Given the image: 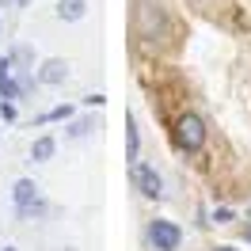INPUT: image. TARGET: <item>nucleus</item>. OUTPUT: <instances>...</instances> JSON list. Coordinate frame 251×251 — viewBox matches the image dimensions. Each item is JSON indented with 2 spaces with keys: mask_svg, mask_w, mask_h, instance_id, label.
Instances as JSON below:
<instances>
[{
  "mask_svg": "<svg viewBox=\"0 0 251 251\" xmlns=\"http://www.w3.org/2000/svg\"><path fill=\"white\" fill-rule=\"evenodd\" d=\"M84 103H88V107H103V103H107V95H99V92H95V95H88Z\"/></svg>",
  "mask_w": 251,
  "mask_h": 251,
  "instance_id": "4468645a",
  "label": "nucleus"
},
{
  "mask_svg": "<svg viewBox=\"0 0 251 251\" xmlns=\"http://www.w3.org/2000/svg\"><path fill=\"white\" fill-rule=\"evenodd\" d=\"M213 221H221V225H225V221H232V209H217V213H213Z\"/></svg>",
  "mask_w": 251,
  "mask_h": 251,
  "instance_id": "2eb2a0df",
  "label": "nucleus"
},
{
  "mask_svg": "<svg viewBox=\"0 0 251 251\" xmlns=\"http://www.w3.org/2000/svg\"><path fill=\"white\" fill-rule=\"evenodd\" d=\"M53 149H57V141H53V137H38V141L31 145V160H34V164H42V160L53 156Z\"/></svg>",
  "mask_w": 251,
  "mask_h": 251,
  "instance_id": "6e6552de",
  "label": "nucleus"
},
{
  "mask_svg": "<svg viewBox=\"0 0 251 251\" xmlns=\"http://www.w3.org/2000/svg\"><path fill=\"white\" fill-rule=\"evenodd\" d=\"M12 198H16V205H27L38 198V187H34V179H16V187H12Z\"/></svg>",
  "mask_w": 251,
  "mask_h": 251,
  "instance_id": "0eeeda50",
  "label": "nucleus"
},
{
  "mask_svg": "<svg viewBox=\"0 0 251 251\" xmlns=\"http://www.w3.org/2000/svg\"><path fill=\"white\" fill-rule=\"evenodd\" d=\"M12 57H16L19 65H31V61H34V53H31L27 46H16V50H12Z\"/></svg>",
  "mask_w": 251,
  "mask_h": 251,
  "instance_id": "f8f14e48",
  "label": "nucleus"
},
{
  "mask_svg": "<svg viewBox=\"0 0 251 251\" xmlns=\"http://www.w3.org/2000/svg\"><path fill=\"white\" fill-rule=\"evenodd\" d=\"M175 145H179L183 152H198L205 145V122L198 114H183V118L175 122Z\"/></svg>",
  "mask_w": 251,
  "mask_h": 251,
  "instance_id": "f257e3e1",
  "label": "nucleus"
},
{
  "mask_svg": "<svg viewBox=\"0 0 251 251\" xmlns=\"http://www.w3.org/2000/svg\"><path fill=\"white\" fill-rule=\"evenodd\" d=\"M0 114H4V122H12V118H16V103L4 99V103H0Z\"/></svg>",
  "mask_w": 251,
  "mask_h": 251,
  "instance_id": "ddd939ff",
  "label": "nucleus"
},
{
  "mask_svg": "<svg viewBox=\"0 0 251 251\" xmlns=\"http://www.w3.org/2000/svg\"><path fill=\"white\" fill-rule=\"evenodd\" d=\"M4 251H19V248H4Z\"/></svg>",
  "mask_w": 251,
  "mask_h": 251,
  "instance_id": "a211bd4d",
  "label": "nucleus"
},
{
  "mask_svg": "<svg viewBox=\"0 0 251 251\" xmlns=\"http://www.w3.org/2000/svg\"><path fill=\"white\" fill-rule=\"evenodd\" d=\"M244 240H248V244H251V221H248V228H244Z\"/></svg>",
  "mask_w": 251,
  "mask_h": 251,
  "instance_id": "dca6fc26",
  "label": "nucleus"
},
{
  "mask_svg": "<svg viewBox=\"0 0 251 251\" xmlns=\"http://www.w3.org/2000/svg\"><path fill=\"white\" fill-rule=\"evenodd\" d=\"M213 251H236V248H228V244H221V248H213Z\"/></svg>",
  "mask_w": 251,
  "mask_h": 251,
  "instance_id": "f3484780",
  "label": "nucleus"
},
{
  "mask_svg": "<svg viewBox=\"0 0 251 251\" xmlns=\"http://www.w3.org/2000/svg\"><path fill=\"white\" fill-rule=\"evenodd\" d=\"M88 16V0H57V19L61 23H80Z\"/></svg>",
  "mask_w": 251,
  "mask_h": 251,
  "instance_id": "39448f33",
  "label": "nucleus"
},
{
  "mask_svg": "<svg viewBox=\"0 0 251 251\" xmlns=\"http://www.w3.org/2000/svg\"><path fill=\"white\" fill-rule=\"evenodd\" d=\"M69 118H73V107H69V103H61V107L46 110V114H42L38 122H69Z\"/></svg>",
  "mask_w": 251,
  "mask_h": 251,
  "instance_id": "9b49d317",
  "label": "nucleus"
},
{
  "mask_svg": "<svg viewBox=\"0 0 251 251\" xmlns=\"http://www.w3.org/2000/svg\"><path fill=\"white\" fill-rule=\"evenodd\" d=\"M149 244H152L156 251H179L183 228H179L175 221H168V217H156L152 225H149Z\"/></svg>",
  "mask_w": 251,
  "mask_h": 251,
  "instance_id": "f03ea898",
  "label": "nucleus"
},
{
  "mask_svg": "<svg viewBox=\"0 0 251 251\" xmlns=\"http://www.w3.org/2000/svg\"><path fill=\"white\" fill-rule=\"evenodd\" d=\"M133 187L141 190L145 198H164V179L156 175V168L152 164H133Z\"/></svg>",
  "mask_w": 251,
  "mask_h": 251,
  "instance_id": "7ed1b4c3",
  "label": "nucleus"
},
{
  "mask_svg": "<svg viewBox=\"0 0 251 251\" xmlns=\"http://www.w3.org/2000/svg\"><path fill=\"white\" fill-rule=\"evenodd\" d=\"M16 209H19V217H23V221H38V217H46V209H50V205L42 202V198H34V202L16 205Z\"/></svg>",
  "mask_w": 251,
  "mask_h": 251,
  "instance_id": "1a4fd4ad",
  "label": "nucleus"
},
{
  "mask_svg": "<svg viewBox=\"0 0 251 251\" xmlns=\"http://www.w3.org/2000/svg\"><path fill=\"white\" fill-rule=\"evenodd\" d=\"M92 129H95V118H76V122L69 126V137H73V141H80V137H88Z\"/></svg>",
  "mask_w": 251,
  "mask_h": 251,
  "instance_id": "9d476101",
  "label": "nucleus"
},
{
  "mask_svg": "<svg viewBox=\"0 0 251 251\" xmlns=\"http://www.w3.org/2000/svg\"><path fill=\"white\" fill-rule=\"evenodd\" d=\"M65 80H69V61H61V57H50V61H42V69H38V84L57 88V84H65Z\"/></svg>",
  "mask_w": 251,
  "mask_h": 251,
  "instance_id": "20e7f679",
  "label": "nucleus"
},
{
  "mask_svg": "<svg viewBox=\"0 0 251 251\" xmlns=\"http://www.w3.org/2000/svg\"><path fill=\"white\" fill-rule=\"evenodd\" d=\"M137 145H141L137 122H133V114H126V160H129V164H137Z\"/></svg>",
  "mask_w": 251,
  "mask_h": 251,
  "instance_id": "423d86ee",
  "label": "nucleus"
}]
</instances>
